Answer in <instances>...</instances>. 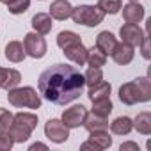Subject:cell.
Returning a JSON list of instances; mask_svg holds the SVG:
<instances>
[{
    "label": "cell",
    "instance_id": "cell-19",
    "mask_svg": "<svg viewBox=\"0 0 151 151\" xmlns=\"http://www.w3.org/2000/svg\"><path fill=\"white\" fill-rule=\"evenodd\" d=\"M110 130L114 135H128L133 130V121L126 116H119L110 123Z\"/></svg>",
    "mask_w": 151,
    "mask_h": 151
},
{
    "label": "cell",
    "instance_id": "cell-3",
    "mask_svg": "<svg viewBox=\"0 0 151 151\" xmlns=\"http://www.w3.org/2000/svg\"><path fill=\"white\" fill-rule=\"evenodd\" d=\"M7 100L13 107L16 109H39L41 107V98L37 94V91L30 86L27 87H13L7 91Z\"/></svg>",
    "mask_w": 151,
    "mask_h": 151
},
{
    "label": "cell",
    "instance_id": "cell-33",
    "mask_svg": "<svg viewBox=\"0 0 151 151\" xmlns=\"http://www.w3.org/2000/svg\"><path fill=\"white\" fill-rule=\"evenodd\" d=\"M119 149H121V151H128V149H132V151H139V146H137L135 142H124V144L119 146Z\"/></svg>",
    "mask_w": 151,
    "mask_h": 151
},
{
    "label": "cell",
    "instance_id": "cell-10",
    "mask_svg": "<svg viewBox=\"0 0 151 151\" xmlns=\"http://www.w3.org/2000/svg\"><path fill=\"white\" fill-rule=\"evenodd\" d=\"M62 53L66 55V59H69L71 62H75L77 66H84L86 60H87V48L84 46V43H75V45H69L62 50Z\"/></svg>",
    "mask_w": 151,
    "mask_h": 151
},
{
    "label": "cell",
    "instance_id": "cell-23",
    "mask_svg": "<svg viewBox=\"0 0 151 151\" xmlns=\"http://www.w3.org/2000/svg\"><path fill=\"white\" fill-rule=\"evenodd\" d=\"M80 41H82L80 36H78L77 32H73V30H62V32L57 34V46H59L60 50H64V48L69 46V45L80 43Z\"/></svg>",
    "mask_w": 151,
    "mask_h": 151
},
{
    "label": "cell",
    "instance_id": "cell-13",
    "mask_svg": "<svg viewBox=\"0 0 151 151\" xmlns=\"http://www.w3.org/2000/svg\"><path fill=\"white\" fill-rule=\"evenodd\" d=\"M71 13H73V6L68 2V0H53L52 6H50V16L53 20H59V22H64L68 18H71Z\"/></svg>",
    "mask_w": 151,
    "mask_h": 151
},
{
    "label": "cell",
    "instance_id": "cell-2",
    "mask_svg": "<svg viewBox=\"0 0 151 151\" xmlns=\"http://www.w3.org/2000/svg\"><path fill=\"white\" fill-rule=\"evenodd\" d=\"M119 100L124 105L146 103L151 100V80L147 77H139L119 87Z\"/></svg>",
    "mask_w": 151,
    "mask_h": 151
},
{
    "label": "cell",
    "instance_id": "cell-6",
    "mask_svg": "<svg viewBox=\"0 0 151 151\" xmlns=\"http://www.w3.org/2000/svg\"><path fill=\"white\" fill-rule=\"evenodd\" d=\"M112 146V137L109 135L107 130H96L89 132V140H86L80 149L82 151H101Z\"/></svg>",
    "mask_w": 151,
    "mask_h": 151
},
{
    "label": "cell",
    "instance_id": "cell-29",
    "mask_svg": "<svg viewBox=\"0 0 151 151\" xmlns=\"http://www.w3.org/2000/svg\"><path fill=\"white\" fill-rule=\"evenodd\" d=\"M30 7V0H11L7 4V11L11 14H23Z\"/></svg>",
    "mask_w": 151,
    "mask_h": 151
},
{
    "label": "cell",
    "instance_id": "cell-8",
    "mask_svg": "<svg viewBox=\"0 0 151 151\" xmlns=\"http://www.w3.org/2000/svg\"><path fill=\"white\" fill-rule=\"evenodd\" d=\"M87 116V109L84 105H73L71 109H66L62 112V117L60 121L71 130V128H78L84 124V119Z\"/></svg>",
    "mask_w": 151,
    "mask_h": 151
},
{
    "label": "cell",
    "instance_id": "cell-31",
    "mask_svg": "<svg viewBox=\"0 0 151 151\" xmlns=\"http://www.w3.org/2000/svg\"><path fill=\"white\" fill-rule=\"evenodd\" d=\"M14 140L11 139V135L7 132H0V151H9L13 147Z\"/></svg>",
    "mask_w": 151,
    "mask_h": 151
},
{
    "label": "cell",
    "instance_id": "cell-20",
    "mask_svg": "<svg viewBox=\"0 0 151 151\" xmlns=\"http://www.w3.org/2000/svg\"><path fill=\"white\" fill-rule=\"evenodd\" d=\"M7 133L11 135V139H13L14 142H20V144H23V142H27V140L30 139V133H32V130H29L25 124H22V123L14 121V123L11 124V128L7 130Z\"/></svg>",
    "mask_w": 151,
    "mask_h": 151
},
{
    "label": "cell",
    "instance_id": "cell-28",
    "mask_svg": "<svg viewBox=\"0 0 151 151\" xmlns=\"http://www.w3.org/2000/svg\"><path fill=\"white\" fill-rule=\"evenodd\" d=\"M14 121L25 124V126H27L29 130H32V132H34V128L37 126V116H36V114H30V112H18V114H14Z\"/></svg>",
    "mask_w": 151,
    "mask_h": 151
},
{
    "label": "cell",
    "instance_id": "cell-34",
    "mask_svg": "<svg viewBox=\"0 0 151 151\" xmlns=\"http://www.w3.org/2000/svg\"><path fill=\"white\" fill-rule=\"evenodd\" d=\"M36 149H45V151H46L48 146H46V144H41V142H36V144H32V146L29 147V151H36Z\"/></svg>",
    "mask_w": 151,
    "mask_h": 151
},
{
    "label": "cell",
    "instance_id": "cell-18",
    "mask_svg": "<svg viewBox=\"0 0 151 151\" xmlns=\"http://www.w3.org/2000/svg\"><path fill=\"white\" fill-rule=\"evenodd\" d=\"M25 50H23V45L20 43V41H11V43H7V46H6V59L9 60V62H14V64H18V62H22L23 59H25Z\"/></svg>",
    "mask_w": 151,
    "mask_h": 151
},
{
    "label": "cell",
    "instance_id": "cell-5",
    "mask_svg": "<svg viewBox=\"0 0 151 151\" xmlns=\"http://www.w3.org/2000/svg\"><path fill=\"white\" fill-rule=\"evenodd\" d=\"M23 50L32 59H43L46 55V41L37 32H29L23 37Z\"/></svg>",
    "mask_w": 151,
    "mask_h": 151
},
{
    "label": "cell",
    "instance_id": "cell-14",
    "mask_svg": "<svg viewBox=\"0 0 151 151\" xmlns=\"http://www.w3.org/2000/svg\"><path fill=\"white\" fill-rule=\"evenodd\" d=\"M123 9V18L126 23H140L144 20V7L139 2H128Z\"/></svg>",
    "mask_w": 151,
    "mask_h": 151
},
{
    "label": "cell",
    "instance_id": "cell-11",
    "mask_svg": "<svg viewBox=\"0 0 151 151\" xmlns=\"http://www.w3.org/2000/svg\"><path fill=\"white\" fill-rule=\"evenodd\" d=\"M110 55H112V59H114L116 64L126 66V64H130V62L133 60V57H135V48L121 41V43L116 45V48H114V52H112Z\"/></svg>",
    "mask_w": 151,
    "mask_h": 151
},
{
    "label": "cell",
    "instance_id": "cell-16",
    "mask_svg": "<svg viewBox=\"0 0 151 151\" xmlns=\"http://www.w3.org/2000/svg\"><path fill=\"white\" fill-rule=\"evenodd\" d=\"M116 45H117V39H116V36H114L112 32H109V30L100 32L98 37H96V48H98L100 52H103L105 55H110V53L114 52Z\"/></svg>",
    "mask_w": 151,
    "mask_h": 151
},
{
    "label": "cell",
    "instance_id": "cell-24",
    "mask_svg": "<svg viewBox=\"0 0 151 151\" xmlns=\"http://www.w3.org/2000/svg\"><path fill=\"white\" fill-rule=\"evenodd\" d=\"M105 62H107V55L103 52H100L96 46L87 48V60H86V64H89L91 68H101V66H105Z\"/></svg>",
    "mask_w": 151,
    "mask_h": 151
},
{
    "label": "cell",
    "instance_id": "cell-22",
    "mask_svg": "<svg viewBox=\"0 0 151 151\" xmlns=\"http://www.w3.org/2000/svg\"><path fill=\"white\" fill-rule=\"evenodd\" d=\"M133 128L142 135H149L151 133V112L137 114V117L133 119Z\"/></svg>",
    "mask_w": 151,
    "mask_h": 151
},
{
    "label": "cell",
    "instance_id": "cell-27",
    "mask_svg": "<svg viewBox=\"0 0 151 151\" xmlns=\"http://www.w3.org/2000/svg\"><path fill=\"white\" fill-rule=\"evenodd\" d=\"M84 78H86V86H89V87L98 86L100 82H103L101 68H89V69L84 73Z\"/></svg>",
    "mask_w": 151,
    "mask_h": 151
},
{
    "label": "cell",
    "instance_id": "cell-35",
    "mask_svg": "<svg viewBox=\"0 0 151 151\" xmlns=\"http://www.w3.org/2000/svg\"><path fill=\"white\" fill-rule=\"evenodd\" d=\"M0 2H4V4H6V6H7V4H9V2H11V0H0Z\"/></svg>",
    "mask_w": 151,
    "mask_h": 151
},
{
    "label": "cell",
    "instance_id": "cell-25",
    "mask_svg": "<svg viewBox=\"0 0 151 151\" xmlns=\"http://www.w3.org/2000/svg\"><path fill=\"white\" fill-rule=\"evenodd\" d=\"M112 109H114L112 100L110 98H101V100H94L93 101V110L91 112H94L98 116H103V117H109Z\"/></svg>",
    "mask_w": 151,
    "mask_h": 151
},
{
    "label": "cell",
    "instance_id": "cell-26",
    "mask_svg": "<svg viewBox=\"0 0 151 151\" xmlns=\"http://www.w3.org/2000/svg\"><path fill=\"white\" fill-rule=\"evenodd\" d=\"M105 14H117L123 7V0H98L96 4Z\"/></svg>",
    "mask_w": 151,
    "mask_h": 151
},
{
    "label": "cell",
    "instance_id": "cell-4",
    "mask_svg": "<svg viewBox=\"0 0 151 151\" xmlns=\"http://www.w3.org/2000/svg\"><path fill=\"white\" fill-rule=\"evenodd\" d=\"M71 18L77 25H84V27H96L103 22L105 13L98 7V6H77L73 7Z\"/></svg>",
    "mask_w": 151,
    "mask_h": 151
},
{
    "label": "cell",
    "instance_id": "cell-36",
    "mask_svg": "<svg viewBox=\"0 0 151 151\" xmlns=\"http://www.w3.org/2000/svg\"><path fill=\"white\" fill-rule=\"evenodd\" d=\"M130 2H139V0H130Z\"/></svg>",
    "mask_w": 151,
    "mask_h": 151
},
{
    "label": "cell",
    "instance_id": "cell-7",
    "mask_svg": "<svg viewBox=\"0 0 151 151\" xmlns=\"http://www.w3.org/2000/svg\"><path fill=\"white\" fill-rule=\"evenodd\" d=\"M45 135L55 142V144H62L69 139V128L60 121V119H48L45 124Z\"/></svg>",
    "mask_w": 151,
    "mask_h": 151
},
{
    "label": "cell",
    "instance_id": "cell-9",
    "mask_svg": "<svg viewBox=\"0 0 151 151\" xmlns=\"http://www.w3.org/2000/svg\"><path fill=\"white\" fill-rule=\"evenodd\" d=\"M144 30L139 27V23H124L121 29H119V37L123 43L130 45V46H139L140 41L144 39Z\"/></svg>",
    "mask_w": 151,
    "mask_h": 151
},
{
    "label": "cell",
    "instance_id": "cell-30",
    "mask_svg": "<svg viewBox=\"0 0 151 151\" xmlns=\"http://www.w3.org/2000/svg\"><path fill=\"white\" fill-rule=\"evenodd\" d=\"M14 123V114L7 109H0V132H7Z\"/></svg>",
    "mask_w": 151,
    "mask_h": 151
},
{
    "label": "cell",
    "instance_id": "cell-17",
    "mask_svg": "<svg viewBox=\"0 0 151 151\" xmlns=\"http://www.w3.org/2000/svg\"><path fill=\"white\" fill-rule=\"evenodd\" d=\"M87 132H96V130H107L109 128V117H103V116H98L94 112L87 114L86 119H84V124H82Z\"/></svg>",
    "mask_w": 151,
    "mask_h": 151
},
{
    "label": "cell",
    "instance_id": "cell-12",
    "mask_svg": "<svg viewBox=\"0 0 151 151\" xmlns=\"http://www.w3.org/2000/svg\"><path fill=\"white\" fill-rule=\"evenodd\" d=\"M22 82V75L18 69L13 68H0V89H13L16 86H20Z\"/></svg>",
    "mask_w": 151,
    "mask_h": 151
},
{
    "label": "cell",
    "instance_id": "cell-21",
    "mask_svg": "<svg viewBox=\"0 0 151 151\" xmlns=\"http://www.w3.org/2000/svg\"><path fill=\"white\" fill-rule=\"evenodd\" d=\"M110 93H112V86H110L109 82H100L98 86L89 87L87 98H89L91 101H94V100H101V98H110Z\"/></svg>",
    "mask_w": 151,
    "mask_h": 151
},
{
    "label": "cell",
    "instance_id": "cell-1",
    "mask_svg": "<svg viewBox=\"0 0 151 151\" xmlns=\"http://www.w3.org/2000/svg\"><path fill=\"white\" fill-rule=\"evenodd\" d=\"M37 86L45 100L55 105H66L82 96L86 78L77 68L68 64H55L41 73Z\"/></svg>",
    "mask_w": 151,
    "mask_h": 151
},
{
    "label": "cell",
    "instance_id": "cell-15",
    "mask_svg": "<svg viewBox=\"0 0 151 151\" xmlns=\"http://www.w3.org/2000/svg\"><path fill=\"white\" fill-rule=\"evenodd\" d=\"M34 32L41 34V36H46L52 32V27H53V22H52V16L46 14V13H37L32 16V22H30Z\"/></svg>",
    "mask_w": 151,
    "mask_h": 151
},
{
    "label": "cell",
    "instance_id": "cell-32",
    "mask_svg": "<svg viewBox=\"0 0 151 151\" xmlns=\"http://www.w3.org/2000/svg\"><path fill=\"white\" fill-rule=\"evenodd\" d=\"M139 46H140V50H142V57L147 60V59L151 57V53H149V37H147V36H144V39L140 41V45H139Z\"/></svg>",
    "mask_w": 151,
    "mask_h": 151
}]
</instances>
